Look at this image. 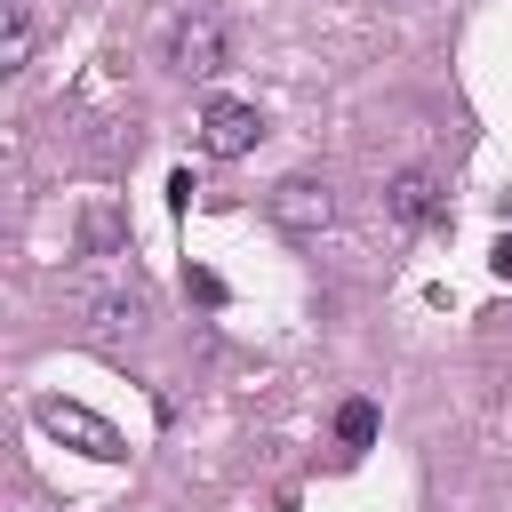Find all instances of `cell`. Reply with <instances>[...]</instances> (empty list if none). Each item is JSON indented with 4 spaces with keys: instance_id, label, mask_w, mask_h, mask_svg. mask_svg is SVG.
Segmentation results:
<instances>
[{
    "instance_id": "obj_8",
    "label": "cell",
    "mask_w": 512,
    "mask_h": 512,
    "mask_svg": "<svg viewBox=\"0 0 512 512\" xmlns=\"http://www.w3.org/2000/svg\"><path fill=\"white\" fill-rule=\"evenodd\" d=\"M40 48V24H32V0H8L0 8V72H24Z\"/></svg>"
},
{
    "instance_id": "obj_3",
    "label": "cell",
    "mask_w": 512,
    "mask_h": 512,
    "mask_svg": "<svg viewBox=\"0 0 512 512\" xmlns=\"http://www.w3.org/2000/svg\"><path fill=\"white\" fill-rule=\"evenodd\" d=\"M264 208H272V224L296 232V240H320V232L336 224V192H328V176H280Z\"/></svg>"
},
{
    "instance_id": "obj_7",
    "label": "cell",
    "mask_w": 512,
    "mask_h": 512,
    "mask_svg": "<svg viewBox=\"0 0 512 512\" xmlns=\"http://www.w3.org/2000/svg\"><path fill=\"white\" fill-rule=\"evenodd\" d=\"M80 256H96V264H120L128 256V232H120V208L96 192L88 200V216H80Z\"/></svg>"
},
{
    "instance_id": "obj_2",
    "label": "cell",
    "mask_w": 512,
    "mask_h": 512,
    "mask_svg": "<svg viewBox=\"0 0 512 512\" xmlns=\"http://www.w3.org/2000/svg\"><path fill=\"white\" fill-rule=\"evenodd\" d=\"M72 304H80V320L88 328H104V336H120V328H144L152 320V296H144V280L120 264L112 280H72Z\"/></svg>"
},
{
    "instance_id": "obj_9",
    "label": "cell",
    "mask_w": 512,
    "mask_h": 512,
    "mask_svg": "<svg viewBox=\"0 0 512 512\" xmlns=\"http://www.w3.org/2000/svg\"><path fill=\"white\" fill-rule=\"evenodd\" d=\"M336 440H344V456L376 448V400H344V408H336Z\"/></svg>"
},
{
    "instance_id": "obj_4",
    "label": "cell",
    "mask_w": 512,
    "mask_h": 512,
    "mask_svg": "<svg viewBox=\"0 0 512 512\" xmlns=\"http://www.w3.org/2000/svg\"><path fill=\"white\" fill-rule=\"evenodd\" d=\"M224 48H232V32H224L216 8H192V16H176V32H168V64H176L184 80L224 72Z\"/></svg>"
},
{
    "instance_id": "obj_5",
    "label": "cell",
    "mask_w": 512,
    "mask_h": 512,
    "mask_svg": "<svg viewBox=\"0 0 512 512\" xmlns=\"http://www.w3.org/2000/svg\"><path fill=\"white\" fill-rule=\"evenodd\" d=\"M256 144H264V112H256V104L216 96V104L200 112V152H208V160H248Z\"/></svg>"
},
{
    "instance_id": "obj_6",
    "label": "cell",
    "mask_w": 512,
    "mask_h": 512,
    "mask_svg": "<svg viewBox=\"0 0 512 512\" xmlns=\"http://www.w3.org/2000/svg\"><path fill=\"white\" fill-rule=\"evenodd\" d=\"M440 208H448V192H440V176H432V168H400V176L384 184V216H392L400 232L440 224Z\"/></svg>"
},
{
    "instance_id": "obj_10",
    "label": "cell",
    "mask_w": 512,
    "mask_h": 512,
    "mask_svg": "<svg viewBox=\"0 0 512 512\" xmlns=\"http://www.w3.org/2000/svg\"><path fill=\"white\" fill-rule=\"evenodd\" d=\"M184 296H192V304H208V312H216V304H224V280H216V272H208V264H192V272H184Z\"/></svg>"
},
{
    "instance_id": "obj_11",
    "label": "cell",
    "mask_w": 512,
    "mask_h": 512,
    "mask_svg": "<svg viewBox=\"0 0 512 512\" xmlns=\"http://www.w3.org/2000/svg\"><path fill=\"white\" fill-rule=\"evenodd\" d=\"M488 272H496V280H512V232H504V240L488 248Z\"/></svg>"
},
{
    "instance_id": "obj_1",
    "label": "cell",
    "mask_w": 512,
    "mask_h": 512,
    "mask_svg": "<svg viewBox=\"0 0 512 512\" xmlns=\"http://www.w3.org/2000/svg\"><path fill=\"white\" fill-rule=\"evenodd\" d=\"M32 424L48 432V440H64V448H80V456H96V464H120L128 456V440L96 416V408H80V400H56V392H40L32 400Z\"/></svg>"
}]
</instances>
